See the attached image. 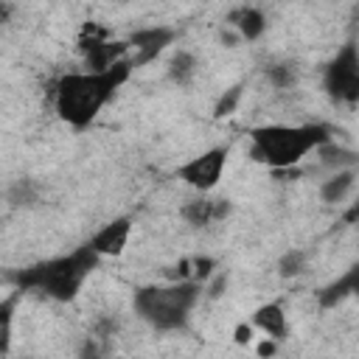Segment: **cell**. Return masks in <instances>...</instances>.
<instances>
[{
	"mask_svg": "<svg viewBox=\"0 0 359 359\" xmlns=\"http://www.w3.org/2000/svg\"><path fill=\"white\" fill-rule=\"evenodd\" d=\"M135 73L132 59H121L115 65H109L107 70H76V73H65L56 81L53 90V107L56 115L73 126V129H84L90 126L98 112L115 98L118 87H123L129 81V76Z\"/></svg>",
	"mask_w": 359,
	"mask_h": 359,
	"instance_id": "obj_1",
	"label": "cell"
},
{
	"mask_svg": "<svg viewBox=\"0 0 359 359\" xmlns=\"http://www.w3.org/2000/svg\"><path fill=\"white\" fill-rule=\"evenodd\" d=\"M98 264H101V255L84 241L81 247H76L65 255H53V258H45L34 266H25V269L14 272L11 283L22 294L25 292H39L48 300L70 303V300L79 297L84 280L98 269Z\"/></svg>",
	"mask_w": 359,
	"mask_h": 359,
	"instance_id": "obj_2",
	"label": "cell"
},
{
	"mask_svg": "<svg viewBox=\"0 0 359 359\" xmlns=\"http://www.w3.org/2000/svg\"><path fill=\"white\" fill-rule=\"evenodd\" d=\"M331 137L328 123H266L250 129V157L272 171L292 168Z\"/></svg>",
	"mask_w": 359,
	"mask_h": 359,
	"instance_id": "obj_3",
	"label": "cell"
},
{
	"mask_svg": "<svg viewBox=\"0 0 359 359\" xmlns=\"http://www.w3.org/2000/svg\"><path fill=\"white\" fill-rule=\"evenodd\" d=\"M199 300H202V283L194 278H182L174 283L140 286L132 294V309L149 328L160 334H174L188 328Z\"/></svg>",
	"mask_w": 359,
	"mask_h": 359,
	"instance_id": "obj_4",
	"label": "cell"
},
{
	"mask_svg": "<svg viewBox=\"0 0 359 359\" xmlns=\"http://www.w3.org/2000/svg\"><path fill=\"white\" fill-rule=\"evenodd\" d=\"M323 90L334 104L353 107L359 101V53L353 42H345L323 70Z\"/></svg>",
	"mask_w": 359,
	"mask_h": 359,
	"instance_id": "obj_5",
	"label": "cell"
},
{
	"mask_svg": "<svg viewBox=\"0 0 359 359\" xmlns=\"http://www.w3.org/2000/svg\"><path fill=\"white\" fill-rule=\"evenodd\" d=\"M227 154H230L227 146H210L202 154H196L188 163H182L177 168V177L188 188H194L196 194H210L219 185V180H222V174L227 168Z\"/></svg>",
	"mask_w": 359,
	"mask_h": 359,
	"instance_id": "obj_6",
	"label": "cell"
},
{
	"mask_svg": "<svg viewBox=\"0 0 359 359\" xmlns=\"http://www.w3.org/2000/svg\"><path fill=\"white\" fill-rule=\"evenodd\" d=\"M79 50L84 56V70H107L109 65L121 62L129 56V42L123 39H109L107 28L98 25H84L79 36Z\"/></svg>",
	"mask_w": 359,
	"mask_h": 359,
	"instance_id": "obj_7",
	"label": "cell"
},
{
	"mask_svg": "<svg viewBox=\"0 0 359 359\" xmlns=\"http://www.w3.org/2000/svg\"><path fill=\"white\" fill-rule=\"evenodd\" d=\"M177 39V31L168 28V25H146V28H137L129 34V59H132V67H146L151 65L168 45H174Z\"/></svg>",
	"mask_w": 359,
	"mask_h": 359,
	"instance_id": "obj_8",
	"label": "cell"
},
{
	"mask_svg": "<svg viewBox=\"0 0 359 359\" xmlns=\"http://www.w3.org/2000/svg\"><path fill=\"white\" fill-rule=\"evenodd\" d=\"M230 213H233V202H230L227 196H208V194H199V196L188 199V202L180 208V216H182L191 227H210V224H219V222H224Z\"/></svg>",
	"mask_w": 359,
	"mask_h": 359,
	"instance_id": "obj_9",
	"label": "cell"
},
{
	"mask_svg": "<svg viewBox=\"0 0 359 359\" xmlns=\"http://www.w3.org/2000/svg\"><path fill=\"white\" fill-rule=\"evenodd\" d=\"M129 236H132V219L129 216H118L107 224H101L93 236H90V247L101 255V258H118L126 244H129Z\"/></svg>",
	"mask_w": 359,
	"mask_h": 359,
	"instance_id": "obj_10",
	"label": "cell"
},
{
	"mask_svg": "<svg viewBox=\"0 0 359 359\" xmlns=\"http://www.w3.org/2000/svg\"><path fill=\"white\" fill-rule=\"evenodd\" d=\"M224 22L238 31L241 42H258L269 28V20L258 6H238L224 17Z\"/></svg>",
	"mask_w": 359,
	"mask_h": 359,
	"instance_id": "obj_11",
	"label": "cell"
},
{
	"mask_svg": "<svg viewBox=\"0 0 359 359\" xmlns=\"http://www.w3.org/2000/svg\"><path fill=\"white\" fill-rule=\"evenodd\" d=\"M359 292V266L353 264V266H348L337 280H331L328 286H323L320 292H317V306L320 309H337L339 303H345L348 297H353Z\"/></svg>",
	"mask_w": 359,
	"mask_h": 359,
	"instance_id": "obj_12",
	"label": "cell"
},
{
	"mask_svg": "<svg viewBox=\"0 0 359 359\" xmlns=\"http://www.w3.org/2000/svg\"><path fill=\"white\" fill-rule=\"evenodd\" d=\"M252 328L264 331L266 337L283 342L286 334H289V320H286V311L280 303H261L255 311H252Z\"/></svg>",
	"mask_w": 359,
	"mask_h": 359,
	"instance_id": "obj_13",
	"label": "cell"
},
{
	"mask_svg": "<svg viewBox=\"0 0 359 359\" xmlns=\"http://www.w3.org/2000/svg\"><path fill=\"white\" fill-rule=\"evenodd\" d=\"M196 73H199V59H196V53L188 50V48H177V50L171 53L168 65H165V76H168V81L185 90V87L194 84Z\"/></svg>",
	"mask_w": 359,
	"mask_h": 359,
	"instance_id": "obj_14",
	"label": "cell"
},
{
	"mask_svg": "<svg viewBox=\"0 0 359 359\" xmlns=\"http://www.w3.org/2000/svg\"><path fill=\"white\" fill-rule=\"evenodd\" d=\"M353 188H356V168H339L320 182V199L325 205H339L353 194Z\"/></svg>",
	"mask_w": 359,
	"mask_h": 359,
	"instance_id": "obj_15",
	"label": "cell"
},
{
	"mask_svg": "<svg viewBox=\"0 0 359 359\" xmlns=\"http://www.w3.org/2000/svg\"><path fill=\"white\" fill-rule=\"evenodd\" d=\"M314 151H317V157H320V165H325L328 171L356 168V163H359V151H356V149H351V146L337 143L334 137H331V140H325V143H320Z\"/></svg>",
	"mask_w": 359,
	"mask_h": 359,
	"instance_id": "obj_16",
	"label": "cell"
},
{
	"mask_svg": "<svg viewBox=\"0 0 359 359\" xmlns=\"http://www.w3.org/2000/svg\"><path fill=\"white\" fill-rule=\"evenodd\" d=\"M39 196H42V188H39V182L31 180V177L14 180V182L8 185V191H6V202H8L11 208H34V205H39Z\"/></svg>",
	"mask_w": 359,
	"mask_h": 359,
	"instance_id": "obj_17",
	"label": "cell"
},
{
	"mask_svg": "<svg viewBox=\"0 0 359 359\" xmlns=\"http://www.w3.org/2000/svg\"><path fill=\"white\" fill-rule=\"evenodd\" d=\"M20 297H22V292L14 289L8 297L0 300V353H8V348H11V328H14V314H17Z\"/></svg>",
	"mask_w": 359,
	"mask_h": 359,
	"instance_id": "obj_18",
	"label": "cell"
},
{
	"mask_svg": "<svg viewBox=\"0 0 359 359\" xmlns=\"http://www.w3.org/2000/svg\"><path fill=\"white\" fill-rule=\"evenodd\" d=\"M264 76H266L269 87H275V90H292L297 84V79H300V67L294 62H272V65H266Z\"/></svg>",
	"mask_w": 359,
	"mask_h": 359,
	"instance_id": "obj_19",
	"label": "cell"
},
{
	"mask_svg": "<svg viewBox=\"0 0 359 359\" xmlns=\"http://www.w3.org/2000/svg\"><path fill=\"white\" fill-rule=\"evenodd\" d=\"M306 266H309V252L300 250V247H292V250H286V252L278 258V275L286 278V280L303 275Z\"/></svg>",
	"mask_w": 359,
	"mask_h": 359,
	"instance_id": "obj_20",
	"label": "cell"
},
{
	"mask_svg": "<svg viewBox=\"0 0 359 359\" xmlns=\"http://www.w3.org/2000/svg\"><path fill=\"white\" fill-rule=\"evenodd\" d=\"M241 98H244V81H236V84L227 87V90L219 95V101L213 104V118H227V115H233V112L238 109Z\"/></svg>",
	"mask_w": 359,
	"mask_h": 359,
	"instance_id": "obj_21",
	"label": "cell"
},
{
	"mask_svg": "<svg viewBox=\"0 0 359 359\" xmlns=\"http://www.w3.org/2000/svg\"><path fill=\"white\" fill-rule=\"evenodd\" d=\"M227 283H230V275H227L224 269H219V272H213V275L202 283V294H205V297H210V300H216V297H222V294H224Z\"/></svg>",
	"mask_w": 359,
	"mask_h": 359,
	"instance_id": "obj_22",
	"label": "cell"
},
{
	"mask_svg": "<svg viewBox=\"0 0 359 359\" xmlns=\"http://www.w3.org/2000/svg\"><path fill=\"white\" fill-rule=\"evenodd\" d=\"M115 331H118V320H115L112 314H107V317H98V320H95V325H93V337H95V339H107V337H115Z\"/></svg>",
	"mask_w": 359,
	"mask_h": 359,
	"instance_id": "obj_23",
	"label": "cell"
},
{
	"mask_svg": "<svg viewBox=\"0 0 359 359\" xmlns=\"http://www.w3.org/2000/svg\"><path fill=\"white\" fill-rule=\"evenodd\" d=\"M194 266H196V278L194 280H199V283H205L213 272H216V258H208V255H202V258H194Z\"/></svg>",
	"mask_w": 359,
	"mask_h": 359,
	"instance_id": "obj_24",
	"label": "cell"
},
{
	"mask_svg": "<svg viewBox=\"0 0 359 359\" xmlns=\"http://www.w3.org/2000/svg\"><path fill=\"white\" fill-rule=\"evenodd\" d=\"M219 42H222L224 48H236V45L241 42V36H238V31H236L233 25H227V22H224V28L219 31Z\"/></svg>",
	"mask_w": 359,
	"mask_h": 359,
	"instance_id": "obj_25",
	"label": "cell"
},
{
	"mask_svg": "<svg viewBox=\"0 0 359 359\" xmlns=\"http://www.w3.org/2000/svg\"><path fill=\"white\" fill-rule=\"evenodd\" d=\"M233 339H236L238 345H247V342L252 339V323H241V325H236Z\"/></svg>",
	"mask_w": 359,
	"mask_h": 359,
	"instance_id": "obj_26",
	"label": "cell"
},
{
	"mask_svg": "<svg viewBox=\"0 0 359 359\" xmlns=\"http://www.w3.org/2000/svg\"><path fill=\"white\" fill-rule=\"evenodd\" d=\"M14 17V3L11 0H0V28H6Z\"/></svg>",
	"mask_w": 359,
	"mask_h": 359,
	"instance_id": "obj_27",
	"label": "cell"
},
{
	"mask_svg": "<svg viewBox=\"0 0 359 359\" xmlns=\"http://www.w3.org/2000/svg\"><path fill=\"white\" fill-rule=\"evenodd\" d=\"M278 351V339H272V337H266L261 345H258V353L261 356H266V353H275Z\"/></svg>",
	"mask_w": 359,
	"mask_h": 359,
	"instance_id": "obj_28",
	"label": "cell"
},
{
	"mask_svg": "<svg viewBox=\"0 0 359 359\" xmlns=\"http://www.w3.org/2000/svg\"><path fill=\"white\" fill-rule=\"evenodd\" d=\"M81 356H95L98 353V345H95V337H87V342L81 345V351H79Z\"/></svg>",
	"mask_w": 359,
	"mask_h": 359,
	"instance_id": "obj_29",
	"label": "cell"
}]
</instances>
